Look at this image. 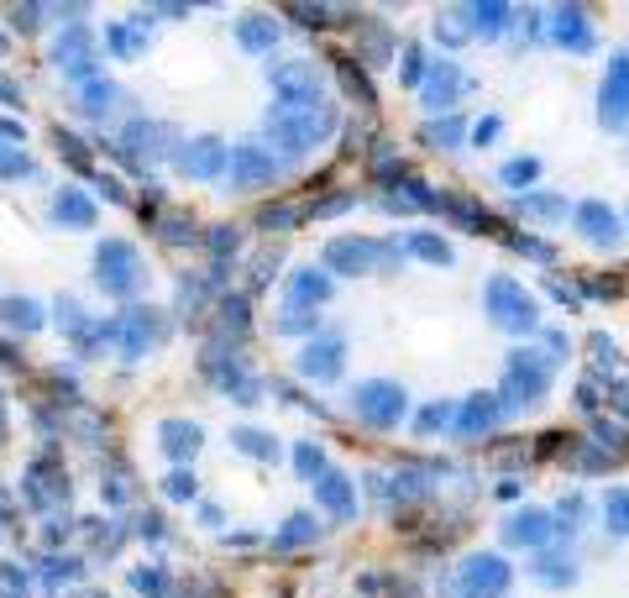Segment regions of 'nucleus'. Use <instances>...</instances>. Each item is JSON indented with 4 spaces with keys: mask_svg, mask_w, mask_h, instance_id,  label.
I'll return each instance as SVG.
<instances>
[{
    "mask_svg": "<svg viewBox=\"0 0 629 598\" xmlns=\"http://www.w3.org/2000/svg\"><path fill=\"white\" fill-rule=\"evenodd\" d=\"M268 137L273 148L284 152H310L320 148L330 132H336V111H330L326 100H315V105H294V100H278V105H268Z\"/></svg>",
    "mask_w": 629,
    "mask_h": 598,
    "instance_id": "nucleus-1",
    "label": "nucleus"
},
{
    "mask_svg": "<svg viewBox=\"0 0 629 598\" xmlns=\"http://www.w3.org/2000/svg\"><path fill=\"white\" fill-rule=\"evenodd\" d=\"M551 362L545 352H510V362H504V384H499V404H504V415H514V410H530L536 399H545V389H551Z\"/></svg>",
    "mask_w": 629,
    "mask_h": 598,
    "instance_id": "nucleus-2",
    "label": "nucleus"
},
{
    "mask_svg": "<svg viewBox=\"0 0 629 598\" xmlns=\"http://www.w3.org/2000/svg\"><path fill=\"white\" fill-rule=\"evenodd\" d=\"M95 284L111 299H131L142 284H148V269H142V252L126 237H105L95 247Z\"/></svg>",
    "mask_w": 629,
    "mask_h": 598,
    "instance_id": "nucleus-3",
    "label": "nucleus"
},
{
    "mask_svg": "<svg viewBox=\"0 0 629 598\" xmlns=\"http://www.w3.org/2000/svg\"><path fill=\"white\" fill-rule=\"evenodd\" d=\"M488 315H493V326L514 331V336H530L540 326V304L525 295V284H514L510 273H499V278H488Z\"/></svg>",
    "mask_w": 629,
    "mask_h": 598,
    "instance_id": "nucleus-4",
    "label": "nucleus"
},
{
    "mask_svg": "<svg viewBox=\"0 0 629 598\" xmlns=\"http://www.w3.org/2000/svg\"><path fill=\"white\" fill-rule=\"evenodd\" d=\"M389 263H399V247H393V241H373V237L326 241V273H383Z\"/></svg>",
    "mask_w": 629,
    "mask_h": 598,
    "instance_id": "nucleus-5",
    "label": "nucleus"
},
{
    "mask_svg": "<svg viewBox=\"0 0 629 598\" xmlns=\"http://www.w3.org/2000/svg\"><path fill=\"white\" fill-rule=\"evenodd\" d=\"M352 410H357V420H367L373 431H393V425L404 420V410H410V394L399 389L393 378H367V384L352 389Z\"/></svg>",
    "mask_w": 629,
    "mask_h": 598,
    "instance_id": "nucleus-6",
    "label": "nucleus"
},
{
    "mask_svg": "<svg viewBox=\"0 0 629 598\" xmlns=\"http://www.w3.org/2000/svg\"><path fill=\"white\" fill-rule=\"evenodd\" d=\"M100 336H105V341H116V352H121L126 362H137L142 352H148V347H158V341H163V315L137 304V310L116 315L111 326H100Z\"/></svg>",
    "mask_w": 629,
    "mask_h": 598,
    "instance_id": "nucleus-7",
    "label": "nucleus"
},
{
    "mask_svg": "<svg viewBox=\"0 0 629 598\" xmlns=\"http://www.w3.org/2000/svg\"><path fill=\"white\" fill-rule=\"evenodd\" d=\"M510 562L493 557V551H473L462 568H456V598H504L510 588Z\"/></svg>",
    "mask_w": 629,
    "mask_h": 598,
    "instance_id": "nucleus-8",
    "label": "nucleus"
},
{
    "mask_svg": "<svg viewBox=\"0 0 629 598\" xmlns=\"http://www.w3.org/2000/svg\"><path fill=\"white\" fill-rule=\"evenodd\" d=\"M278 158H273V148H263V142H237L231 148V189H241V195H252V189H268L273 179H278Z\"/></svg>",
    "mask_w": 629,
    "mask_h": 598,
    "instance_id": "nucleus-9",
    "label": "nucleus"
},
{
    "mask_svg": "<svg viewBox=\"0 0 629 598\" xmlns=\"http://www.w3.org/2000/svg\"><path fill=\"white\" fill-rule=\"evenodd\" d=\"M268 85L278 100H294V105H315L320 100V68L315 63H268Z\"/></svg>",
    "mask_w": 629,
    "mask_h": 598,
    "instance_id": "nucleus-10",
    "label": "nucleus"
},
{
    "mask_svg": "<svg viewBox=\"0 0 629 598\" xmlns=\"http://www.w3.org/2000/svg\"><path fill=\"white\" fill-rule=\"evenodd\" d=\"M599 121H603V126H614V132H625V126H629V53L608 59V68H603Z\"/></svg>",
    "mask_w": 629,
    "mask_h": 598,
    "instance_id": "nucleus-11",
    "label": "nucleus"
},
{
    "mask_svg": "<svg viewBox=\"0 0 629 598\" xmlns=\"http://www.w3.org/2000/svg\"><path fill=\"white\" fill-rule=\"evenodd\" d=\"M53 63H59L68 79L90 85V79H95V32L85 27V22H74V27L59 37V48H53Z\"/></svg>",
    "mask_w": 629,
    "mask_h": 598,
    "instance_id": "nucleus-12",
    "label": "nucleus"
},
{
    "mask_svg": "<svg viewBox=\"0 0 629 598\" xmlns=\"http://www.w3.org/2000/svg\"><path fill=\"white\" fill-rule=\"evenodd\" d=\"M341 358H347V341H341V336H310V347L300 352L294 373L310 378V384H330V378H341Z\"/></svg>",
    "mask_w": 629,
    "mask_h": 598,
    "instance_id": "nucleus-13",
    "label": "nucleus"
},
{
    "mask_svg": "<svg viewBox=\"0 0 629 598\" xmlns=\"http://www.w3.org/2000/svg\"><path fill=\"white\" fill-rule=\"evenodd\" d=\"M179 169L189 179H221V174L231 169V148H226L221 137H194V142H184Z\"/></svg>",
    "mask_w": 629,
    "mask_h": 598,
    "instance_id": "nucleus-14",
    "label": "nucleus"
},
{
    "mask_svg": "<svg viewBox=\"0 0 629 598\" xmlns=\"http://www.w3.org/2000/svg\"><path fill=\"white\" fill-rule=\"evenodd\" d=\"M499 420H504V404H499V394H473V399L456 410V425H451V431H456L462 441H478V436H488Z\"/></svg>",
    "mask_w": 629,
    "mask_h": 598,
    "instance_id": "nucleus-15",
    "label": "nucleus"
},
{
    "mask_svg": "<svg viewBox=\"0 0 629 598\" xmlns=\"http://www.w3.org/2000/svg\"><path fill=\"white\" fill-rule=\"evenodd\" d=\"M315 499H320V509H326L330 520H352L357 514V483L347 478L341 468H326L315 478Z\"/></svg>",
    "mask_w": 629,
    "mask_h": 598,
    "instance_id": "nucleus-16",
    "label": "nucleus"
},
{
    "mask_svg": "<svg viewBox=\"0 0 629 598\" xmlns=\"http://www.w3.org/2000/svg\"><path fill=\"white\" fill-rule=\"evenodd\" d=\"M462 90H467V74H462L456 63H430V74H425V85H419V100H425L430 111H451Z\"/></svg>",
    "mask_w": 629,
    "mask_h": 598,
    "instance_id": "nucleus-17",
    "label": "nucleus"
},
{
    "mask_svg": "<svg viewBox=\"0 0 629 598\" xmlns=\"http://www.w3.org/2000/svg\"><path fill=\"white\" fill-rule=\"evenodd\" d=\"M571 215H577V232L593 241V247H614V241H619V215L603 205V200H582Z\"/></svg>",
    "mask_w": 629,
    "mask_h": 598,
    "instance_id": "nucleus-18",
    "label": "nucleus"
},
{
    "mask_svg": "<svg viewBox=\"0 0 629 598\" xmlns=\"http://www.w3.org/2000/svg\"><path fill=\"white\" fill-rule=\"evenodd\" d=\"M551 37L571 48V53H593V27H588V11L582 5H562L556 16H551Z\"/></svg>",
    "mask_w": 629,
    "mask_h": 598,
    "instance_id": "nucleus-19",
    "label": "nucleus"
},
{
    "mask_svg": "<svg viewBox=\"0 0 629 598\" xmlns=\"http://www.w3.org/2000/svg\"><path fill=\"white\" fill-rule=\"evenodd\" d=\"M556 531H562V525H551L545 509H519L510 525H504V540H510V546H545Z\"/></svg>",
    "mask_w": 629,
    "mask_h": 598,
    "instance_id": "nucleus-20",
    "label": "nucleus"
},
{
    "mask_svg": "<svg viewBox=\"0 0 629 598\" xmlns=\"http://www.w3.org/2000/svg\"><path fill=\"white\" fill-rule=\"evenodd\" d=\"M158 441H163V451H168L174 462H189L194 451L205 447V436H200L194 420H163V425H158Z\"/></svg>",
    "mask_w": 629,
    "mask_h": 598,
    "instance_id": "nucleus-21",
    "label": "nucleus"
},
{
    "mask_svg": "<svg viewBox=\"0 0 629 598\" xmlns=\"http://www.w3.org/2000/svg\"><path fill=\"white\" fill-rule=\"evenodd\" d=\"M330 289H336V278H330L326 269H300L294 278H289V304H300V310H310V304H326Z\"/></svg>",
    "mask_w": 629,
    "mask_h": 598,
    "instance_id": "nucleus-22",
    "label": "nucleus"
},
{
    "mask_svg": "<svg viewBox=\"0 0 629 598\" xmlns=\"http://www.w3.org/2000/svg\"><path fill=\"white\" fill-rule=\"evenodd\" d=\"M53 221H59V226H74V232H95V200L85 189H59Z\"/></svg>",
    "mask_w": 629,
    "mask_h": 598,
    "instance_id": "nucleus-23",
    "label": "nucleus"
},
{
    "mask_svg": "<svg viewBox=\"0 0 629 598\" xmlns=\"http://www.w3.org/2000/svg\"><path fill=\"white\" fill-rule=\"evenodd\" d=\"M53 499H68V478H63L53 462H37L32 468V478H27V504H53Z\"/></svg>",
    "mask_w": 629,
    "mask_h": 598,
    "instance_id": "nucleus-24",
    "label": "nucleus"
},
{
    "mask_svg": "<svg viewBox=\"0 0 629 598\" xmlns=\"http://www.w3.org/2000/svg\"><path fill=\"white\" fill-rule=\"evenodd\" d=\"M0 321H5L11 331H22V336H32V331H42V326H48L42 304H37V299H22V295L0 299Z\"/></svg>",
    "mask_w": 629,
    "mask_h": 598,
    "instance_id": "nucleus-25",
    "label": "nucleus"
},
{
    "mask_svg": "<svg viewBox=\"0 0 629 598\" xmlns=\"http://www.w3.org/2000/svg\"><path fill=\"white\" fill-rule=\"evenodd\" d=\"M237 42L247 53H273V42H278V22L273 16H241L237 22Z\"/></svg>",
    "mask_w": 629,
    "mask_h": 598,
    "instance_id": "nucleus-26",
    "label": "nucleus"
},
{
    "mask_svg": "<svg viewBox=\"0 0 629 598\" xmlns=\"http://www.w3.org/2000/svg\"><path fill=\"white\" fill-rule=\"evenodd\" d=\"M116 100H121V90L116 85H111V79H90V85H79V111H85V116H111V111H116Z\"/></svg>",
    "mask_w": 629,
    "mask_h": 598,
    "instance_id": "nucleus-27",
    "label": "nucleus"
},
{
    "mask_svg": "<svg viewBox=\"0 0 629 598\" xmlns=\"http://www.w3.org/2000/svg\"><path fill=\"white\" fill-rule=\"evenodd\" d=\"M148 22H152V16H131V27H111V32H105L111 53H116V59H137V53L148 48V42H142V32H148Z\"/></svg>",
    "mask_w": 629,
    "mask_h": 598,
    "instance_id": "nucleus-28",
    "label": "nucleus"
},
{
    "mask_svg": "<svg viewBox=\"0 0 629 598\" xmlns=\"http://www.w3.org/2000/svg\"><path fill=\"white\" fill-rule=\"evenodd\" d=\"M315 536H320L315 514H289V520H284V531L273 536V551H294V546H310Z\"/></svg>",
    "mask_w": 629,
    "mask_h": 598,
    "instance_id": "nucleus-29",
    "label": "nucleus"
},
{
    "mask_svg": "<svg viewBox=\"0 0 629 598\" xmlns=\"http://www.w3.org/2000/svg\"><path fill=\"white\" fill-rule=\"evenodd\" d=\"M514 210H519V215H536V221H562V215H567V200H562V195H530V189H525V195L514 200Z\"/></svg>",
    "mask_w": 629,
    "mask_h": 598,
    "instance_id": "nucleus-30",
    "label": "nucleus"
},
{
    "mask_svg": "<svg viewBox=\"0 0 629 598\" xmlns=\"http://www.w3.org/2000/svg\"><path fill=\"white\" fill-rule=\"evenodd\" d=\"M231 447L247 451V457H257V462H273V457H278V441H273L268 431H252V425L231 431Z\"/></svg>",
    "mask_w": 629,
    "mask_h": 598,
    "instance_id": "nucleus-31",
    "label": "nucleus"
},
{
    "mask_svg": "<svg viewBox=\"0 0 629 598\" xmlns=\"http://www.w3.org/2000/svg\"><path fill=\"white\" fill-rule=\"evenodd\" d=\"M467 16H473V32H478V37H499V32L510 27V5H493V0H488V5H467Z\"/></svg>",
    "mask_w": 629,
    "mask_h": 598,
    "instance_id": "nucleus-32",
    "label": "nucleus"
},
{
    "mask_svg": "<svg viewBox=\"0 0 629 598\" xmlns=\"http://www.w3.org/2000/svg\"><path fill=\"white\" fill-rule=\"evenodd\" d=\"M419 137H425L430 148H456V142L467 137V126H462V116H441V121H430Z\"/></svg>",
    "mask_w": 629,
    "mask_h": 598,
    "instance_id": "nucleus-33",
    "label": "nucleus"
},
{
    "mask_svg": "<svg viewBox=\"0 0 629 598\" xmlns=\"http://www.w3.org/2000/svg\"><path fill=\"white\" fill-rule=\"evenodd\" d=\"M215 315H221V331H226V336H247V295H226L215 304Z\"/></svg>",
    "mask_w": 629,
    "mask_h": 598,
    "instance_id": "nucleus-34",
    "label": "nucleus"
},
{
    "mask_svg": "<svg viewBox=\"0 0 629 598\" xmlns=\"http://www.w3.org/2000/svg\"><path fill=\"white\" fill-rule=\"evenodd\" d=\"M278 331H284V336H320V315H315V310H300V304H289V310L278 315Z\"/></svg>",
    "mask_w": 629,
    "mask_h": 598,
    "instance_id": "nucleus-35",
    "label": "nucleus"
},
{
    "mask_svg": "<svg viewBox=\"0 0 629 598\" xmlns=\"http://www.w3.org/2000/svg\"><path fill=\"white\" fill-rule=\"evenodd\" d=\"M603 520H608V531H614V536H629V488L603 494Z\"/></svg>",
    "mask_w": 629,
    "mask_h": 598,
    "instance_id": "nucleus-36",
    "label": "nucleus"
},
{
    "mask_svg": "<svg viewBox=\"0 0 629 598\" xmlns=\"http://www.w3.org/2000/svg\"><path fill=\"white\" fill-rule=\"evenodd\" d=\"M536 577L540 583H577V568H571V557H556V551H551V557L536 562Z\"/></svg>",
    "mask_w": 629,
    "mask_h": 598,
    "instance_id": "nucleus-37",
    "label": "nucleus"
},
{
    "mask_svg": "<svg viewBox=\"0 0 629 598\" xmlns=\"http://www.w3.org/2000/svg\"><path fill=\"white\" fill-rule=\"evenodd\" d=\"M53 148H59L63 158L74 163V169H85V174H90V148H85V142H79L74 132H63V126H53Z\"/></svg>",
    "mask_w": 629,
    "mask_h": 598,
    "instance_id": "nucleus-38",
    "label": "nucleus"
},
{
    "mask_svg": "<svg viewBox=\"0 0 629 598\" xmlns=\"http://www.w3.org/2000/svg\"><path fill=\"white\" fill-rule=\"evenodd\" d=\"M32 174V158L16 142H0V179H27Z\"/></svg>",
    "mask_w": 629,
    "mask_h": 598,
    "instance_id": "nucleus-39",
    "label": "nucleus"
},
{
    "mask_svg": "<svg viewBox=\"0 0 629 598\" xmlns=\"http://www.w3.org/2000/svg\"><path fill=\"white\" fill-rule=\"evenodd\" d=\"M446 425H456V410H451V404H425L415 420L419 436H436V431H446Z\"/></svg>",
    "mask_w": 629,
    "mask_h": 598,
    "instance_id": "nucleus-40",
    "label": "nucleus"
},
{
    "mask_svg": "<svg viewBox=\"0 0 629 598\" xmlns=\"http://www.w3.org/2000/svg\"><path fill=\"white\" fill-rule=\"evenodd\" d=\"M294 468H300V478H320V473H326V451L315 447V441H300V447H294Z\"/></svg>",
    "mask_w": 629,
    "mask_h": 598,
    "instance_id": "nucleus-41",
    "label": "nucleus"
},
{
    "mask_svg": "<svg viewBox=\"0 0 629 598\" xmlns=\"http://www.w3.org/2000/svg\"><path fill=\"white\" fill-rule=\"evenodd\" d=\"M536 174H540V158H514V163H504V169H499V179L510 184V189L536 184Z\"/></svg>",
    "mask_w": 629,
    "mask_h": 598,
    "instance_id": "nucleus-42",
    "label": "nucleus"
},
{
    "mask_svg": "<svg viewBox=\"0 0 629 598\" xmlns=\"http://www.w3.org/2000/svg\"><path fill=\"white\" fill-rule=\"evenodd\" d=\"M294 221H304V205H263L257 215V226H268V232H289Z\"/></svg>",
    "mask_w": 629,
    "mask_h": 598,
    "instance_id": "nucleus-43",
    "label": "nucleus"
},
{
    "mask_svg": "<svg viewBox=\"0 0 629 598\" xmlns=\"http://www.w3.org/2000/svg\"><path fill=\"white\" fill-rule=\"evenodd\" d=\"M410 252H415V258H425V263H451V247L441 237H425V232H415V237H410Z\"/></svg>",
    "mask_w": 629,
    "mask_h": 598,
    "instance_id": "nucleus-44",
    "label": "nucleus"
},
{
    "mask_svg": "<svg viewBox=\"0 0 629 598\" xmlns=\"http://www.w3.org/2000/svg\"><path fill=\"white\" fill-rule=\"evenodd\" d=\"M42 577H48V588H63V583H74V577H79V562H74V557H48V562H42Z\"/></svg>",
    "mask_w": 629,
    "mask_h": 598,
    "instance_id": "nucleus-45",
    "label": "nucleus"
},
{
    "mask_svg": "<svg viewBox=\"0 0 629 598\" xmlns=\"http://www.w3.org/2000/svg\"><path fill=\"white\" fill-rule=\"evenodd\" d=\"M336 63H341V85H347V90H352V95H357V100H362V105L373 111L378 100H373V90H367V79H362L357 68H352V59H336Z\"/></svg>",
    "mask_w": 629,
    "mask_h": 598,
    "instance_id": "nucleus-46",
    "label": "nucleus"
},
{
    "mask_svg": "<svg viewBox=\"0 0 629 598\" xmlns=\"http://www.w3.org/2000/svg\"><path fill=\"white\" fill-rule=\"evenodd\" d=\"M163 494H168V499H194V494H200V478H194V473H168V478H163Z\"/></svg>",
    "mask_w": 629,
    "mask_h": 598,
    "instance_id": "nucleus-47",
    "label": "nucleus"
},
{
    "mask_svg": "<svg viewBox=\"0 0 629 598\" xmlns=\"http://www.w3.org/2000/svg\"><path fill=\"white\" fill-rule=\"evenodd\" d=\"M131 583H137V594H152V598H163V594H168V577H163L158 568L131 572Z\"/></svg>",
    "mask_w": 629,
    "mask_h": 598,
    "instance_id": "nucleus-48",
    "label": "nucleus"
},
{
    "mask_svg": "<svg viewBox=\"0 0 629 598\" xmlns=\"http://www.w3.org/2000/svg\"><path fill=\"white\" fill-rule=\"evenodd\" d=\"M37 16H42V5H11V11H5V22H11L16 32H37L42 27Z\"/></svg>",
    "mask_w": 629,
    "mask_h": 598,
    "instance_id": "nucleus-49",
    "label": "nucleus"
},
{
    "mask_svg": "<svg viewBox=\"0 0 629 598\" xmlns=\"http://www.w3.org/2000/svg\"><path fill=\"white\" fill-rule=\"evenodd\" d=\"M284 16H294L300 27H326V5H284Z\"/></svg>",
    "mask_w": 629,
    "mask_h": 598,
    "instance_id": "nucleus-50",
    "label": "nucleus"
},
{
    "mask_svg": "<svg viewBox=\"0 0 629 598\" xmlns=\"http://www.w3.org/2000/svg\"><path fill=\"white\" fill-rule=\"evenodd\" d=\"M163 237L174 241V247H179V241H194V221H189V215H168V221H163Z\"/></svg>",
    "mask_w": 629,
    "mask_h": 598,
    "instance_id": "nucleus-51",
    "label": "nucleus"
},
{
    "mask_svg": "<svg viewBox=\"0 0 629 598\" xmlns=\"http://www.w3.org/2000/svg\"><path fill=\"white\" fill-rule=\"evenodd\" d=\"M514 252H525V258H540V263H551L556 252H551V241H536V237H510Z\"/></svg>",
    "mask_w": 629,
    "mask_h": 598,
    "instance_id": "nucleus-52",
    "label": "nucleus"
},
{
    "mask_svg": "<svg viewBox=\"0 0 629 598\" xmlns=\"http://www.w3.org/2000/svg\"><path fill=\"white\" fill-rule=\"evenodd\" d=\"M237 226H215V237H210V252L215 258H226V252H237Z\"/></svg>",
    "mask_w": 629,
    "mask_h": 598,
    "instance_id": "nucleus-53",
    "label": "nucleus"
},
{
    "mask_svg": "<svg viewBox=\"0 0 629 598\" xmlns=\"http://www.w3.org/2000/svg\"><path fill=\"white\" fill-rule=\"evenodd\" d=\"M404 85H425V63H419V48H404Z\"/></svg>",
    "mask_w": 629,
    "mask_h": 598,
    "instance_id": "nucleus-54",
    "label": "nucleus"
},
{
    "mask_svg": "<svg viewBox=\"0 0 629 598\" xmlns=\"http://www.w3.org/2000/svg\"><path fill=\"white\" fill-rule=\"evenodd\" d=\"M347 205H352V195H330V200H315V205H304V215H341Z\"/></svg>",
    "mask_w": 629,
    "mask_h": 598,
    "instance_id": "nucleus-55",
    "label": "nucleus"
},
{
    "mask_svg": "<svg viewBox=\"0 0 629 598\" xmlns=\"http://www.w3.org/2000/svg\"><path fill=\"white\" fill-rule=\"evenodd\" d=\"M493 137H499V116H488V121H478V126H473V142H493Z\"/></svg>",
    "mask_w": 629,
    "mask_h": 598,
    "instance_id": "nucleus-56",
    "label": "nucleus"
},
{
    "mask_svg": "<svg viewBox=\"0 0 629 598\" xmlns=\"http://www.w3.org/2000/svg\"><path fill=\"white\" fill-rule=\"evenodd\" d=\"M22 137H27V132H22V121H0V142H22Z\"/></svg>",
    "mask_w": 629,
    "mask_h": 598,
    "instance_id": "nucleus-57",
    "label": "nucleus"
},
{
    "mask_svg": "<svg viewBox=\"0 0 629 598\" xmlns=\"http://www.w3.org/2000/svg\"><path fill=\"white\" fill-rule=\"evenodd\" d=\"M142 536H148V540H163V520H158V514H142Z\"/></svg>",
    "mask_w": 629,
    "mask_h": 598,
    "instance_id": "nucleus-58",
    "label": "nucleus"
},
{
    "mask_svg": "<svg viewBox=\"0 0 629 598\" xmlns=\"http://www.w3.org/2000/svg\"><path fill=\"white\" fill-rule=\"evenodd\" d=\"M0 100H5V105H22V90H16L11 79H0Z\"/></svg>",
    "mask_w": 629,
    "mask_h": 598,
    "instance_id": "nucleus-59",
    "label": "nucleus"
},
{
    "mask_svg": "<svg viewBox=\"0 0 629 598\" xmlns=\"http://www.w3.org/2000/svg\"><path fill=\"white\" fill-rule=\"evenodd\" d=\"M0 53H5V37H0Z\"/></svg>",
    "mask_w": 629,
    "mask_h": 598,
    "instance_id": "nucleus-60",
    "label": "nucleus"
}]
</instances>
